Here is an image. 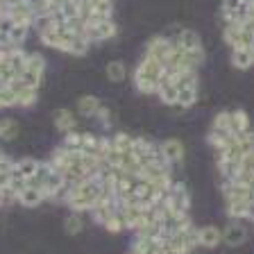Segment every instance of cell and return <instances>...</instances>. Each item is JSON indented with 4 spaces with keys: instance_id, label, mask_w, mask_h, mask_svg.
Segmentation results:
<instances>
[{
    "instance_id": "1",
    "label": "cell",
    "mask_w": 254,
    "mask_h": 254,
    "mask_svg": "<svg viewBox=\"0 0 254 254\" xmlns=\"http://www.w3.org/2000/svg\"><path fill=\"white\" fill-rule=\"evenodd\" d=\"M164 200L173 213H189V209H190L189 190H186V186L180 184V182H173V184H170V189L164 193Z\"/></svg>"
},
{
    "instance_id": "2",
    "label": "cell",
    "mask_w": 254,
    "mask_h": 254,
    "mask_svg": "<svg viewBox=\"0 0 254 254\" xmlns=\"http://www.w3.org/2000/svg\"><path fill=\"white\" fill-rule=\"evenodd\" d=\"M173 53H175V41L166 37H152L145 46V57H152L157 59L161 66H168L170 59H173Z\"/></svg>"
},
{
    "instance_id": "3",
    "label": "cell",
    "mask_w": 254,
    "mask_h": 254,
    "mask_svg": "<svg viewBox=\"0 0 254 254\" xmlns=\"http://www.w3.org/2000/svg\"><path fill=\"white\" fill-rule=\"evenodd\" d=\"M222 232V243H227L229 248H238V245H243L245 241H248V229L241 225V222H229L225 229H220Z\"/></svg>"
},
{
    "instance_id": "4",
    "label": "cell",
    "mask_w": 254,
    "mask_h": 254,
    "mask_svg": "<svg viewBox=\"0 0 254 254\" xmlns=\"http://www.w3.org/2000/svg\"><path fill=\"white\" fill-rule=\"evenodd\" d=\"M134 75L159 82V79H161V75H164V66H161L157 59H152V57H143L141 62H138L136 70H134Z\"/></svg>"
},
{
    "instance_id": "5",
    "label": "cell",
    "mask_w": 254,
    "mask_h": 254,
    "mask_svg": "<svg viewBox=\"0 0 254 254\" xmlns=\"http://www.w3.org/2000/svg\"><path fill=\"white\" fill-rule=\"evenodd\" d=\"M225 211L229 218H252L254 220V206L250 200H238V197H227Z\"/></svg>"
},
{
    "instance_id": "6",
    "label": "cell",
    "mask_w": 254,
    "mask_h": 254,
    "mask_svg": "<svg viewBox=\"0 0 254 254\" xmlns=\"http://www.w3.org/2000/svg\"><path fill=\"white\" fill-rule=\"evenodd\" d=\"M159 148H161L164 157L168 159L170 164H180L182 159H184V154H186L184 143H182L180 138H166L164 143H159Z\"/></svg>"
},
{
    "instance_id": "7",
    "label": "cell",
    "mask_w": 254,
    "mask_h": 254,
    "mask_svg": "<svg viewBox=\"0 0 254 254\" xmlns=\"http://www.w3.org/2000/svg\"><path fill=\"white\" fill-rule=\"evenodd\" d=\"M222 243V232L213 225H204L197 229V245L202 248H218Z\"/></svg>"
},
{
    "instance_id": "8",
    "label": "cell",
    "mask_w": 254,
    "mask_h": 254,
    "mask_svg": "<svg viewBox=\"0 0 254 254\" xmlns=\"http://www.w3.org/2000/svg\"><path fill=\"white\" fill-rule=\"evenodd\" d=\"M9 86L14 89V93H16V105L18 107H30V105L37 102V89L25 86L23 82H18V79H14Z\"/></svg>"
},
{
    "instance_id": "9",
    "label": "cell",
    "mask_w": 254,
    "mask_h": 254,
    "mask_svg": "<svg viewBox=\"0 0 254 254\" xmlns=\"http://www.w3.org/2000/svg\"><path fill=\"white\" fill-rule=\"evenodd\" d=\"M16 200L21 202L23 206H27V209H34V206H39L43 200H46V193H43L41 189H37V186L27 184L25 189L18 193V197H16Z\"/></svg>"
},
{
    "instance_id": "10",
    "label": "cell",
    "mask_w": 254,
    "mask_h": 254,
    "mask_svg": "<svg viewBox=\"0 0 254 254\" xmlns=\"http://www.w3.org/2000/svg\"><path fill=\"white\" fill-rule=\"evenodd\" d=\"M134 254H161V241L148 236H136L132 243Z\"/></svg>"
},
{
    "instance_id": "11",
    "label": "cell",
    "mask_w": 254,
    "mask_h": 254,
    "mask_svg": "<svg viewBox=\"0 0 254 254\" xmlns=\"http://www.w3.org/2000/svg\"><path fill=\"white\" fill-rule=\"evenodd\" d=\"M55 127H57L59 132H64V134L75 132V129H77V121H75L73 111L57 109V114H55Z\"/></svg>"
},
{
    "instance_id": "12",
    "label": "cell",
    "mask_w": 254,
    "mask_h": 254,
    "mask_svg": "<svg viewBox=\"0 0 254 254\" xmlns=\"http://www.w3.org/2000/svg\"><path fill=\"white\" fill-rule=\"evenodd\" d=\"M173 41L177 43V48H182V50H197V48H202L200 37H197V32H193V30H182Z\"/></svg>"
},
{
    "instance_id": "13",
    "label": "cell",
    "mask_w": 254,
    "mask_h": 254,
    "mask_svg": "<svg viewBox=\"0 0 254 254\" xmlns=\"http://www.w3.org/2000/svg\"><path fill=\"white\" fill-rule=\"evenodd\" d=\"M100 100L95 98V95H82L77 100V114L84 118H95L98 109H100Z\"/></svg>"
},
{
    "instance_id": "14",
    "label": "cell",
    "mask_w": 254,
    "mask_h": 254,
    "mask_svg": "<svg viewBox=\"0 0 254 254\" xmlns=\"http://www.w3.org/2000/svg\"><path fill=\"white\" fill-rule=\"evenodd\" d=\"M39 168V161L37 159H18V161H14V175L16 177H23V180H30V177H34V173H37Z\"/></svg>"
},
{
    "instance_id": "15",
    "label": "cell",
    "mask_w": 254,
    "mask_h": 254,
    "mask_svg": "<svg viewBox=\"0 0 254 254\" xmlns=\"http://www.w3.org/2000/svg\"><path fill=\"white\" fill-rule=\"evenodd\" d=\"M250 132V116L243 109H234L232 111V134H245Z\"/></svg>"
},
{
    "instance_id": "16",
    "label": "cell",
    "mask_w": 254,
    "mask_h": 254,
    "mask_svg": "<svg viewBox=\"0 0 254 254\" xmlns=\"http://www.w3.org/2000/svg\"><path fill=\"white\" fill-rule=\"evenodd\" d=\"M232 64L241 70H248L252 66V55H250V48H232Z\"/></svg>"
},
{
    "instance_id": "17",
    "label": "cell",
    "mask_w": 254,
    "mask_h": 254,
    "mask_svg": "<svg viewBox=\"0 0 254 254\" xmlns=\"http://www.w3.org/2000/svg\"><path fill=\"white\" fill-rule=\"evenodd\" d=\"M64 232L68 234V236H77V234L84 232V218H82V213L73 211L66 220H64Z\"/></svg>"
},
{
    "instance_id": "18",
    "label": "cell",
    "mask_w": 254,
    "mask_h": 254,
    "mask_svg": "<svg viewBox=\"0 0 254 254\" xmlns=\"http://www.w3.org/2000/svg\"><path fill=\"white\" fill-rule=\"evenodd\" d=\"M109 141H111V148L116 150V152H121V154H125V152H132L134 136H129V134H125V132H118V134H114V136H111Z\"/></svg>"
},
{
    "instance_id": "19",
    "label": "cell",
    "mask_w": 254,
    "mask_h": 254,
    "mask_svg": "<svg viewBox=\"0 0 254 254\" xmlns=\"http://www.w3.org/2000/svg\"><path fill=\"white\" fill-rule=\"evenodd\" d=\"M25 62H27V53H23L21 48L18 50H14V53L7 55V66H9L11 70H14V75L18 77V75L25 70Z\"/></svg>"
},
{
    "instance_id": "20",
    "label": "cell",
    "mask_w": 254,
    "mask_h": 254,
    "mask_svg": "<svg viewBox=\"0 0 254 254\" xmlns=\"http://www.w3.org/2000/svg\"><path fill=\"white\" fill-rule=\"evenodd\" d=\"M107 77H109V82H123L127 77V66L118 59L109 62L107 64Z\"/></svg>"
},
{
    "instance_id": "21",
    "label": "cell",
    "mask_w": 254,
    "mask_h": 254,
    "mask_svg": "<svg viewBox=\"0 0 254 254\" xmlns=\"http://www.w3.org/2000/svg\"><path fill=\"white\" fill-rule=\"evenodd\" d=\"M18 136V123L14 118H2L0 121V138L2 141H11Z\"/></svg>"
},
{
    "instance_id": "22",
    "label": "cell",
    "mask_w": 254,
    "mask_h": 254,
    "mask_svg": "<svg viewBox=\"0 0 254 254\" xmlns=\"http://www.w3.org/2000/svg\"><path fill=\"white\" fill-rule=\"evenodd\" d=\"M157 95L164 105H177V84H159Z\"/></svg>"
},
{
    "instance_id": "23",
    "label": "cell",
    "mask_w": 254,
    "mask_h": 254,
    "mask_svg": "<svg viewBox=\"0 0 254 254\" xmlns=\"http://www.w3.org/2000/svg\"><path fill=\"white\" fill-rule=\"evenodd\" d=\"M89 46H91V43L86 41L84 37H79V34H75V37L70 39L68 50H66V53H68V55H75V57H82V55H86Z\"/></svg>"
},
{
    "instance_id": "24",
    "label": "cell",
    "mask_w": 254,
    "mask_h": 254,
    "mask_svg": "<svg viewBox=\"0 0 254 254\" xmlns=\"http://www.w3.org/2000/svg\"><path fill=\"white\" fill-rule=\"evenodd\" d=\"M134 86H136V91H141V93H145V95H152V93H157L159 91V82L138 77V75H134Z\"/></svg>"
},
{
    "instance_id": "25",
    "label": "cell",
    "mask_w": 254,
    "mask_h": 254,
    "mask_svg": "<svg viewBox=\"0 0 254 254\" xmlns=\"http://www.w3.org/2000/svg\"><path fill=\"white\" fill-rule=\"evenodd\" d=\"M102 227H105L109 234H118V232H123V229H125V222H123V218H121V213H118V209L111 213V216L107 218L105 222H102Z\"/></svg>"
},
{
    "instance_id": "26",
    "label": "cell",
    "mask_w": 254,
    "mask_h": 254,
    "mask_svg": "<svg viewBox=\"0 0 254 254\" xmlns=\"http://www.w3.org/2000/svg\"><path fill=\"white\" fill-rule=\"evenodd\" d=\"M16 79H18V82H23L25 86L39 89V86H41V79H43V73H34V70H27V68H25Z\"/></svg>"
},
{
    "instance_id": "27",
    "label": "cell",
    "mask_w": 254,
    "mask_h": 254,
    "mask_svg": "<svg viewBox=\"0 0 254 254\" xmlns=\"http://www.w3.org/2000/svg\"><path fill=\"white\" fill-rule=\"evenodd\" d=\"M211 127L213 129H222V132H232V111H218Z\"/></svg>"
},
{
    "instance_id": "28",
    "label": "cell",
    "mask_w": 254,
    "mask_h": 254,
    "mask_svg": "<svg viewBox=\"0 0 254 254\" xmlns=\"http://www.w3.org/2000/svg\"><path fill=\"white\" fill-rule=\"evenodd\" d=\"M27 70H34V73H43L46 70V59L37 53H27V62H25Z\"/></svg>"
},
{
    "instance_id": "29",
    "label": "cell",
    "mask_w": 254,
    "mask_h": 254,
    "mask_svg": "<svg viewBox=\"0 0 254 254\" xmlns=\"http://www.w3.org/2000/svg\"><path fill=\"white\" fill-rule=\"evenodd\" d=\"M27 32H30L27 25H16L14 23V27H11V32H9V41L14 43L16 48H21V43L27 39Z\"/></svg>"
},
{
    "instance_id": "30",
    "label": "cell",
    "mask_w": 254,
    "mask_h": 254,
    "mask_svg": "<svg viewBox=\"0 0 254 254\" xmlns=\"http://www.w3.org/2000/svg\"><path fill=\"white\" fill-rule=\"evenodd\" d=\"M16 105V93L11 86H2L0 89V107L5 109V107H14Z\"/></svg>"
},
{
    "instance_id": "31",
    "label": "cell",
    "mask_w": 254,
    "mask_h": 254,
    "mask_svg": "<svg viewBox=\"0 0 254 254\" xmlns=\"http://www.w3.org/2000/svg\"><path fill=\"white\" fill-rule=\"evenodd\" d=\"M245 2L243 0H222V5H220V9H222V16H229V14H236L241 7H243Z\"/></svg>"
},
{
    "instance_id": "32",
    "label": "cell",
    "mask_w": 254,
    "mask_h": 254,
    "mask_svg": "<svg viewBox=\"0 0 254 254\" xmlns=\"http://www.w3.org/2000/svg\"><path fill=\"white\" fill-rule=\"evenodd\" d=\"M250 55H252V62H254V41H252V46H250Z\"/></svg>"
},
{
    "instance_id": "33",
    "label": "cell",
    "mask_w": 254,
    "mask_h": 254,
    "mask_svg": "<svg viewBox=\"0 0 254 254\" xmlns=\"http://www.w3.org/2000/svg\"><path fill=\"white\" fill-rule=\"evenodd\" d=\"M2 159H5V152H2V150H0V161H2Z\"/></svg>"
},
{
    "instance_id": "34",
    "label": "cell",
    "mask_w": 254,
    "mask_h": 254,
    "mask_svg": "<svg viewBox=\"0 0 254 254\" xmlns=\"http://www.w3.org/2000/svg\"><path fill=\"white\" fill-rule=\"evenodd\" d=\"M243 2H252V0H243Z\"/></svg>"
},
{
    "instance_id": "35",
    "label": "cell",
    "mask_w": 254,
    "mask_h": 254,
    "mask_svg": "<svg viewBox=\"0 0 254 254\" xmlns=\"http://www.w3.org/2000/svg\"><path fill=\"white\" fill-rule=\"evenodd\" d=\"M127 254H134V252H132V250H129V252H127Z\"/></svg>"
},
{
    "instance_id": "36",
    "label": "cell",
    "mask_w": 254,
    "mask_h": 254,
    "mask_svg": "<svg viewBox=\"0 0 254 254\" xmlns=\"http://www.w3.org/2000/svg\"><path fill=\"white\" fill-rule=\"evenodd\" d=\"M182 254H190V252H182Z\"/></svg>"
},
{
    "instance_id": "37",
    "label": "cell",
    "mask_w": 254,
    "mask_h": 254,
    "mask_svg": "<svg viewBox=\"0 0 254 254\" xmlns=\"http://www.w3.org/2000/svg\"><path fill=\"white\" fill-rule=\"evenodd\" d=\"M0 109H2V107H0Z\"/></svg>"
}]
</instances>
